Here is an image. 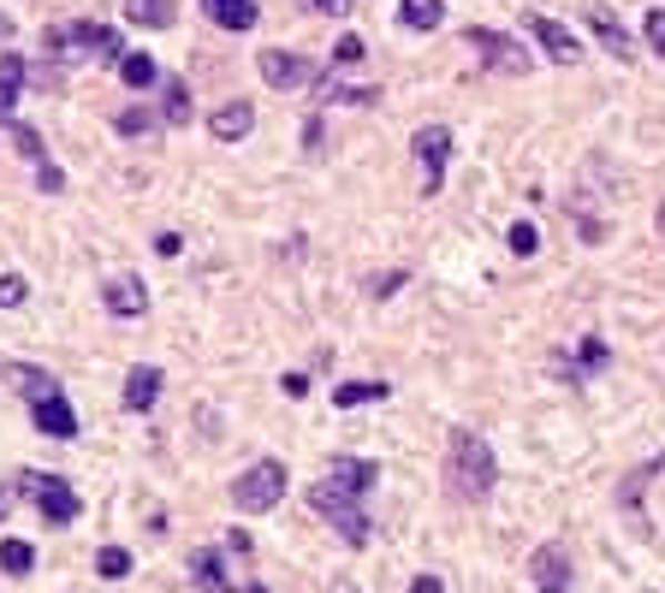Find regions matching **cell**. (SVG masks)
Segmentation results:
<instances>
[{
  "mask_svg": "<svg viewBox=\"0 0 665 593\" xmlns=\"http://www.w3.org/2000/svg\"><path fill=\"white\" fill-rule=\"evenodd\" d=\"M374 481H381V463H369V458H333L328 463V481H315L310 486V504L321 516L333 522L339 534H345V546H369V511H363V499L374 493Z\"/></svg>",
  "mask_w": 665,
  "mask_h": 593,
  "instance_id": "obj_1",
  "label": "cell"
},
{
  "mask_svg": "<svg viewBox=\"0 0 665 593\" xmlns=\"http://www.w3.org/2000/svg\"><path fill=\"white\" fill-rule=\"evenodd\" d=\"M493 481H500L493 445H487L475 428H452V440H446V486H452V499L482 504V499L493 493Z\"/></svg>",
  "mask_w": 665,
  "mask_h": 593,
  "instance_id": "obj_2",
  "label": "cell"
},
{
  "mask_svg": "<svg viewBox=\"0 0 665 593\" xmlns=\"http://www.w3.org/2000/svg\"><path fill=\"white\" fill-rule=\"evenodd\" d=\"M42 48H48L60 66H72V60H125V48H119V30H113V24H66V30H48Z\"/></svg>",
  "mask_w": 665,
  "mask_h": 593,
  "instance_id": "obj_3",
  "label": "cell"
},
{
  "mask_svg": "<svg viewBox=\"0 0 665 593\" xmlns=\"http://www.w3.org/2000/svg\"><path fill=\"white\" fill-rule=\"evenodd\" d=\"M280 499H285V463H274V458L250 463L244 475L232 481V504H238V511H250V516L274 511Z\"/></svg>",
  "mask_w": 665,
  "mask_h": 593,
  "instance_id": "obj_4",
  "label": "cell"
},
{
  "mask_svg": "<svg viewBox=\"0 0 665 593\" xmlns=\"http://www.w3.org/2000/svg\"><path fill=\"white\" fill-rule=\"evenodd\" d=\"M464 48L487 66V72H500V78H523V72H528V48H523V42H511L505 30L470 24V30H464Z\"/></svg>",
  "mask_w": 665,
  "mask_h": 593,
  "instance_id": "obj_5",
  "label": "cell"
},
{
  "mask_svg": "<svg viewBox=\"0 0 665 593\" xmlns=\"http://www.w3.org/2000/svg\"><path fill=\"white\" fill-rule=\"evenodd\" d=\"M19 486H24L30 499H37V511H42L48 529H66V522H78V493H72V481H66V475H54V469H48V475H42V469H24Z\"/></svg>",
  "mask_w": 665,
  "mask_h": 593,
  "instance_id": "obj_6",
  "label": "cell"
},
{
  "mask_svg": "<svg viewBox=\"0 0 665 593\" xmlns=\"http://www.w3.org/2000/svg\"><path fill=\"white\" fill-rule=\"evenodd\" d=\"M528 582H535V593H571V546L565 540H541V546L528 552Z\"/></svg>",
  "mask_w": 665,
  "mask_h": 593,
  "instance_id": "obj_7",
  "label": "cell"
},
{
  "mask_svg": "<svg viewBox=\"0 0 665 593\" xmlns=\"http://www.w3.org/2000/svg\"><path fill=\"white\" fill-rule=\"evenodd\" d=\"M416 161H422V190L440 197V190H446V161H452V131L446 125H422L416 131Z\"/></svg>",
  "mask_w": 665,
  "mask_h": 593,
  "instance_id": "obj_8",
  "label": "cell"
},
{
  "mask_svg": "<svg viewBox=\"0 0 665 593\" xmlns=\"http://www.w3.org/2000/svg\"><path fill=\"white\" fill-rule=\"evenodd\" d=\"M523 30L535 37V48H541V54H547L553 66H576V60H583V42H576L558 19H547V12H528Z\"/></svg>",
  "mask_w": 665,
  "mask_h": 593,
  "instance_id": "obj_9",
  "label": "cell"
},
{
  "mask_svg": "<svg viewBox=\"0 0 665 593\" xmlns=\"http://www.w3.org/2000/svg\"><path fill=\"white\" fill-rule=\"evenodd\" d=\"M255 72H262V83H268V90H303V83L315 78V66L303 60V54H285V48H262Z\"/></svg>",
  "mask_w": 665,
  "mask_h": 593,
  "instance_id": "obj_10",
  "label": "cell"
},
{
  "mask_svg": "<svg viewBox=\"0 0 665 593\" xmlns=\"http://www.w3.org/2000/svg\"><path fill=\"white\" fill-rule=\"evenodd\" d=\"M30 410H37V433H48V440H78V410L66 404V392H48Z\"/></svg>",
  "mask_w": 665,
  "mask_h": 593,
  "instance_id": "obj_11",
  "label": "cell"
},
{
  "mask_svg": "<svg viewBox=\"0 0 665 593\" xmlns=\"http://www.w3.org/2000/svg\"><path fill=\"white\" fill-rule=\"evenodd\" d=\"M209 131H214V143H244L255 131V108L250 101H226V108L209 113Z\"/></svg>",
  "mask_w": 665,
  "mask_h": 593,
  "instance_id": "obj_12",
  "label": "cell"
},
{
  "mask_svg": "<svg viewBox=\"0 0 665 593\" xmlns=\"http://www.w3.org/2000/svg\"><path fill=\"white\" fill-rule=\"evenodd\" d=\"M101 303H108V315L131 321V315L149 309V291H143V279H108V285H101Z\"/></svg>",
  "mask_w": 665,
  "mask_h": 593,
  "instance_id": "obj_13",
  "label": "cell"
},
{
  "mask_svg": "<svg viewBox=\"0 0 665 593\" xmlns=\"http://www.w3.org/2000/svg\"><path fill=\"white\" fill-rule=\"evenodd\" d=\"M191 582L209 587V593H244V587H238V575H226V557H220V552H197L191 557Z\"/></svg>",
  "mask_w": 665,
  "mask_h": 593,
  "instance_id": "obj_14",
  "label": "cell"
},
{
  "mask_svg": "<svg viewBox=\"0 0 665 593\" xmlns=\"http://www.w3.org/2000/svg\"><path fill=\"white\" fill-rule=\"evenodd\" d=\"M202 12H209L220 30H255V19H262L255 0H202Z\"/></svg>",
  "mask_w": 665,
  "mask_h": 593,
  "instance_id": "obj_15",
  "label": "cell"
},
{
  "mask_svg": "<svg viewBox=\"0 0 665 593\" xmlns=\"http://www.w3.org/2000/svg\"><path fill=\"white\" fill-rule=\"evenodd\" d=\"M588 24H594V37H601L606 54H618V60L636 54V48H629V37H624V24L612 19V7H601V0H594V7H588Z\"/></svg>",
  "mask_w": 665,
  "mask_h": 593,
  "instance_id": "obj_16",
  "label": "cell"
},
{
  "mask_svg": "<svg viewBox=\"0 0 665 593\" xmlns=\"http://www.w3.org/2000/svg\"><path fill=\"white\" fill-rule=\"evenodd\" d=\"M155 398H161V369H131L125 374V410H155Z\"/></svg>",
  "mask_w": 665,
  "mask_h": 593,
  "instance_id": "obj_17",
  "label": "cell"
},
{
  "mask_svg": "<svg viewBox=\"0 0 665 593\" xmlns=\"http://www.w3.org/2000/svg\"><path fill=\"white\" fill-rule=\"evenodd\" d=\"M125 19L143 24V30H173L179 7H173V0H125Z\"/></svg>",
  "mask_w": 665,
  "mask_h": 593,
  "instance_id": "obj_18",
  "label": "cell"
},
{
  "mask_svg": "<svg viewBox=\"0 0 665 593\" xmlns=\"http://www.w3.org/2000/svg\"><path fill=\"white\" fill-rule=\"evenodd\" d=\"M399 24L404 30H440V24H446V0H404Z\"/></svg>",
  "mask_w": 665,
  "mask_h": 593,
  "instance_id": "obj_19",
  "label": "cell"
},
{
  "mask_svg": "<svg viewBox=\"0 0 665 593\" xmlns=\"http://www.w3.org/2000/svg\"><path fill=\"white\" fill-rule=\"evenodd\" d=\"M7 380L12 386H19L30 404H37V398H48V392H60V380L54 374H42V369H24V362H7Z\"/></svg>",
  "mask_w": 665,
  "mask_h": 593,
  "instance_id": "obj_20",
  "label": "cell"
},
{
  "mask_svg": "<svg viewBox=\"0 0 665 593\" xmlns=\"http://www.w3.org/2000/svg\"><path fill=\"white\" fill-rule=\"evenodd\" d=\"M161 96H167V101H161V119H167V125H191V83H184V78H167Z\"/></svg>",
  "mask_w": 665,
  "mask_h": 593,
  "instance_id": "obj_21",
  "label": "cell"
},
{
  "mask_svg": "<svg viewBox=\"0 0 665 593\" xmlns=\"http://www.w3.org/2000/svg\"><path fill=\"white\" fill-rule=\"evenodd\" d=\"M386 392H392L386 380H351V386L333 392V404L339 410H356V404H374V398H386Z\"/></svg>",
  "mask_w": 665,
  "mask_h": 593,
  "instance_id": "obj_22",
  "label": "cell"
},
{
  "mask_svg": "<svg viewBox=\"0 0 665 593\" xmlns=\"http://www.w3.org/2000/svg\"><path fill=\"white\" fill-rule=\"evenodd\" d=\"M30 564H37L30 540H0V570H7V575H30Z\"/></svg>",
  "mask_w": 665,
  "mask_h": 593,
  "instance_id": "obj_23",
  "label": "cell"
},
{
  "mask_svg": "<svg viewBox=\"0 0 665 593\" xmlns=\"http://www.w3.org/2000/svg\"><path fill=\"white\" fill-rule=\"evenodd\" d=\"M119 78H125L131 90H149L161 72H155V60H149V54H125V60H119Z\"/></svg>",
  "mask_w": 665,
  "mask_h": 593,
  "instance_id": "obj_24",
  "label": "cell"
},
{
  "mask_svg": "<svg viewBox=\"0 0 665 593\" xmlns=\"http://www.w3.org/2000/svg\"><path fill=\"white\" fill-rule=\"evenodd\" d=\"M113 125H119V137H155V125H161V119L149 113V108H119V119H113Z\"/></svg>",
  "mask_w": 665,
  "mask_h": 593,
  "instance_id": "obj_25",
  "label": "cell"
},
{
  "mask_svg": "<svg viewBox=\"0 0 665 593\" xmlns=\"http://www.w3.org/2000/svg\"><path fill=\"white\" fill-rule=\"evenodd\" d=\"M95 575L125 582V575H131V552H125V546H101V552H95Z\"/></svg>",
  "mask_w": 665,
  "mask_h": 593,
  "instance_id": "obj_26",
  "label": "cell"
},
{
  "mask_svg": "<svg viewBox=\"0 0 665 593\" xmlns=\"http://www.w3.org/2000/svg\"><path fill=\"white\" fill-rule=\"evenodd\" d=\"M659 469H665V458H654V463H642V469H636V475H629V481H624V493H618V504H624V511H642V504H636V499H642V486H647V481H654V475H659Z\"/></svg>",
  "mask_w": 665,
  "mask_h": 593,
  "instance_id": "obj_27",
  "label": "cell"
},
{
  "mask_svg": "<svg viewBox=\"0 0 665 593\" xmlns=\"http://www.w3.org/2000/svg\"><path fill=\"white\" fill-rule=\"evenodd\" d=\"M0 96H12V101L24 96V60L19 54H0Z\"/></svg>",
  "mask_w": 665,
  "mask_h": 593,
  "instance_id": "obj_28",
  "label": "cell"
},
{
  "mask_svg": "<svg viewBox=\"0 0 665 593\" xmlns=\"http://www.w3.org/2000/svg\"><path fill=\"white\" fill-rule=\"evenodd\" d=\"M606 362H612V351H606L601 339H588V344H583V356H576V369H571V380H583V374H594V369H606Z\"/></svg>",
  "mask_w": 665,
  "mask_h": 593,
  "instance_id": "obj_29",
  "label": "cell"
},
{
  "mask_svg": "<svg viewBox=\"0 0 665 593\" xmlns=\"http://www.w3.org/2000/svg\"><path fill=\"white\" fill-rule=\"evenodd\" d=\"M30 296V279L24 273H0V309H19Z\"/></svg>",
  "mask_w": 665,
  "mask_h": 593,
  "instance_id": "obj_30",
  "label": "cell"
},
{
  "mask_svg": "<svg viewBox=\"0 0 665 593\" xmlns=\"http://www.w3.org/2000/svg\"><path fill=\"white\" fill-rule=\"evenodd\" d=\"M505 243H511V250H517V255H535V250H541V232H535V225H528V220H517V225H511V232H505Z\"/></svg>",
  "mask_w": 665,
  "mask_h": 593,
  "instance_id": "obj_31",
  "label": "cell"
},
{
  "mask_svg": "<svg viewBox=\"0 0 665 593\" xmlns=\"http://www.w3.org/2000/svg\"><path fill=\"white\" fill-rule=\"evenodd\" d=\"M12 143H19V154H30V161H48V149H42V137L37 131H30V125H12Z\"/></svg>",
  "mask_w": 665,
  "mask_h": 593,
  "instance_id": "obj_32",
  "label": "cell"
},
{
  "mask_svg": "<svg viewBox=\"0 0 665 593\" xmlns=\"http://www.w3.org/2000/svg\"><path fill=\"white\" fill-rule=\"evenodd\" d=\"M363 54H369V42H363V37H339V42H333V66H356Z\"/></svg>",
  "mask_w": 665,
  "mask_h": 593,
  "instance_id": "obj_33",
  "label": "cell"
},
{
  "mask_svg": "<svg viewBox=\"0 0 665 593\" xmlns=\"http://www.w3.org/2000/svg\"><path fill=\"white\" fill-rule=\"evenodd\" d=\"M404 279H411L404 268H392V273H374V279H369V296H392V291L404 285Z\"/></svg>",
  "mask_w": 665,
  "mask_h": 593,
  "instance_id": "obj_34",
  "label": "cell"
},
{
  "mask_svg": "<svg viewBox=\"0 0 665 593\" xmlns=\"http://www.w3.org/2000/svg\"><path fill=\"white\" fill-rule=\"evenodd\" d=\"M37 184L48 190V197H60V190H66V172H60L54 161H42V167H37Z\"/></svg>",
  "mask_w": 665,
  "mask_h": 593,
  "instance_id": "obj_35",
  "label": "cell"
},
{
  "mask_svg": "<svg viewBox=\"0 0 665 593\" xmlns=\"http://www.w3.org/2000/svg\"><path fill=\"white\" fill-rule=\"evenodd\" d=\"M642 30H647V42H654L659 54H665V7H654V12H647V24H642Z\"/></svg>",
  "mask_w": 665,
  "mask_h": 593,
  "instance_id": "obj_36",
  "label": "cell"
},
{
  "mask_svg": "<svg viewBox=\"0 0 665 593\" xmlns=\"http://www.w3.org/2000/svg\"><path fill=\"white\" fill-rule=\"evenodd\" d=\"M310 7H315V12H328V19H345L351 0H310Z\"/></svg>",
  "mask_w": 665,
  "mask_h": 593,
  "instance_id": "obj_37",
  "label": "cell"
},
{
  "mask_svg": "<svg viewBox=\"0 0 665 593\" xmlns=\"http://www.w3.org/2000/svg\"><path fill=\"white\" fill-rule=\"evenodd\" d=\"M411 593H446V582H440V575H416Z\"/></svg>",
  "mask_w": 665,
  "mask_h": 593,
  "instance_id": "obj_38",
  "label": "cell"
},
{
  "mask_svg": "<svg viewBox=\"0 0 665 593\" xmlns=\"http://www.w3.org/2000/svg\"><path fill=\"white\" fill-rule=\"evenodd\" d=\"M179 243H184L179 232H161V238H155V250H161V255H179Z\"/></svg>",
  "mask_w": 665,
  "mask_h": 593,
  "instance_id": "obj_39",
  "label": "cell"
},
{
  "mask_svg": "<svg viewBox=\"0 0 665 593\" xmlns=\"http://www.w3.org/2000/svg\"><path fill=\"white\" fill-rule=\"evenodd\" d=\"M12 499H19V493H12V486H0V516L12 511Z\"/></svg>",
  "mask_w": 665,
  "mask_h": 593,
  "instance_id": "obj_40",
  "label": "cell"
},
{
  "mask_svg": "<svg viewBox=\"0 0 665 593\" xmlns=\"http://www.w3.org/2000/svg\"><path fill=\"white\" fill-rule=\"evenodd\" d=\"M12 108H19V101H12V96H0V119H12Z\"/></svg>",
  "mask_w": 665,
  "mask_h": 593,
  "instance_id": "obj_41",
  "label": "cell"
},
{
  "mask_svg": "<svg viewBox=\"0 0 665 593\" xmlns=\"http://www.w3.org/2000/svg\"><path fill=\"white\" fill-rule=\"evenodd\" d=\"M654 220H659V232H665V202H659V214H654Z\"/></svg>",
  "mask_w": 665,
  "mask_h": 593,
  "instance_id": "obj_42",
  "label": "cell"
},
{
  "mask_svg": "<svg viewBox=\"0 0 665 593\" xmlns=\"http://www.w3.org/2000/svg\"><path fill=\"white\" fill-rule=\"evenodd\" d=\"M0 37H7V12H0Z\"/></svg>",
  "mask_w": 665,
  "mask_h": 593,
  "instance_id": "obj_43",
  "label": "cell"
}]
</instances>
